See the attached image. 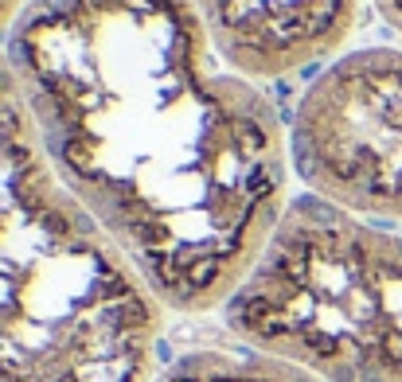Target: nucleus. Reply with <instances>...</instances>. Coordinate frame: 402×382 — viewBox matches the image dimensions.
Instances as JSON below:
<instances>
[{
  "label": "nucleus",
  "instance_id": "obj_1",
  "mask_svg": "<svg viewBox=\"0 0 402 382\" xmlns=\"http://www.w3.org/2000/svg\"><path fill=\"white\" fill-rule=\"evenodd\" d=\"M8 59L47 164L160 304L223 308L289 207V141L192 0H32Z\"/></svg>",
  "mask_w": 402,
  "mask_h": 382
},
{
  "label": "nucleus",
  "instance_id": "obj_2",
  "mask_svg": "<svg viewBox=\"0 0 402 382\" xmlns=\"http://www.w3.org/2000/svg\"><path fill=\"white\" fill-rule=\"evenodd\" d=\"M164 312L32 144L0 176V382H153Z\"/></svg>",
  "mask_w": 402,
  "mask_h": 382
},
{
  "label": "nucleus",
  "instance_id": "obj_3",
  "mask_svg": "<svg viewBox=\"0 0 402 382\" xmlns=\"http://www.w3.org/2000/svg\"><path fill=\"white\" fill-rule=\"evenodd\" d=\"M219 312L320 382H402V230L297 195Z\"/></svg>",
  "mask_w": 402,
  "mask_h": 382
},
{
  "label": "nucleus",
  "instance_id": "obj_4",
  "mask_svg": "<svg viewBox=\"0 0 402 382\" xmlns=\"http://www.w3.org/2000/svg\"><path fill=\"white\" fill-rule=\"evenodd\" d=\"M289 168L320 203L402 223V51H352L309 82L293 109Z\"/></svg>",
  "mask_w": 402,
  "mask_h": 382
},
{
  "label": "nucleus",
  "instance_id": "obj_5",
  "mask_svg": "<svg viewBox=\"0 0 402 382\" xmlns=\"http://www.w3.org/2000/svg\"><path fill=\"white\" fill-rule=\"evenodd\" d=\"M227 71L285 78L344 47L359 20V0H192Z\"/></svg>",
  "mask_w": 402,
  "mask_h": 382
},
{
  "label": "nucleus",
  "instance_id": "obj_6",
  "mask_svg": "<svg viewBox=\"0 0 402 382\" xmlns=\"http://www.w3.org/2000/svg\"><path fill=\"white\" fill-rule=\"evenodd\" d=\"M153 382H320L293 363L250 347H195L188 355L172 359Z\"/></svg>",
  "mask_w": 402,
  "mask_h": 382
},
{
  "label": "nucleus",
  "instance_id": "obj_7",
  "mask_svg": "<svg viewBox=\"0 0 402 382\" xmlns=\"http://www.w3.org/2000/svg\"><path fill=\"white\" fill-rule=\"evenodd\" d=\"M32 144H39V137H36V125H32V113H27L24 90H20V78H16L8 51H0V176Z\"/></svg>",
  "mask_w": 402,
  "mask_h": 382
},
{
  "label": "nucleus",
  "instance_id": "obj_8",
  "mask_svg": "<svg viewBox=\"0 0 402 382\" xmlns=\"http://www.w3.org/2000/svg\"><path fill=\"white\" fill-rule=\"evenodd\" d=\"M27 8H32V0H0V36H12Z\"/></svg>",
  "mask_w": 402,
  "mask_h": 382
},
{
  "label": "nucleus",
  "instance_id": "obj_9",
  "mask_svg": "<svg viewBox=\"0 0 402 382\" xmlns=\"http://www.w3.org/2000/svg\"><path fill=\"white\" fill-rule=\"evenodd\" d=\"M371 4H375V12L402 36V0H371Z\"/></svg>",
  "mask_w": 402,
  "mask_h": 382
}]
</instances>
